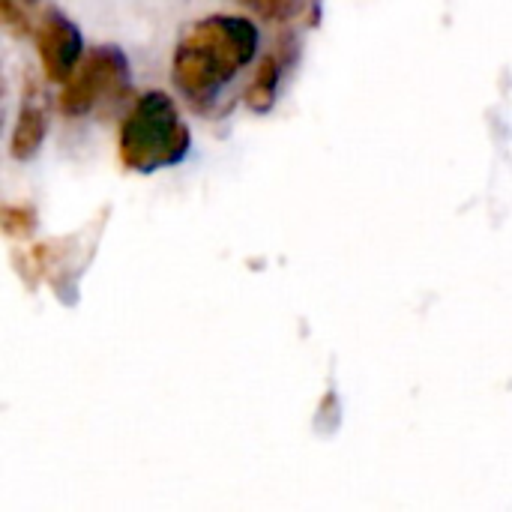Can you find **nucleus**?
Returning <instances> with one entry per match:
<instances>
[{
	"label": "nucleus",
	"mask_w": 512,
	"mask_h": 512,
	"mask_svg": "<svg viewBox=\"0 0 512 512\" xmlns=\"http://www.w3.org/2000/svg\"><path fill=\"white\" fill-rule=\"evenodd\" d=\"M258 27L243 15H207L189 24L174 48L171 78L183 99L207 108L252 63Z\"/></svg>",
	"instance_id": "nucleus-1"
},
{
	"label": "nucleus",
	"mask_w": 512,
	"mask_h": 512,
	"mask_svg": "<svg viewBox=\"0 0 512 512\" xmlns=\"http://www.w3.org/2000/svg\"><path fill=\"white\" fill-rule=\"evenodd\" d=\"M189 147H192L189 126L183 123L174 99L162 90L144 93L120 123L117 153L129 171L153 174L180 165Z\"/></svg>",
	"instance_id": "nucleus-2"
},
{
	"label": "nucleus",
	"mask_w": 512,
	"mask_h": 512,
	"mask_svg": "<svg viewBox=\"0 0 512 512\" xmlns=\"http://www.w3.org/2000/svg\"><path fill=\"white\" fill-rule=\"evenodd\" d=\"M126 90H129L126 54L114 45H99L78 63L69 81H63L57 102L66 117H84L96 105L126 96Z\"/></svg>",
	"instance_id": "nucleus-3"
},
{
	"label": "nucleus",
	"mask_w": 512,
	"mask_h": 512,
	"mask_svg": "<svg viewBox=\"0 0 512 512\" xmlns=\"http://www.w3.org/2000/svg\"><path fill=\"white\" fill-rule=\"evenodd\" d=\"M36 51H39V63H42V75L54 84L69 81V75L78 69L81 63V30L75 21H69L60 9H48L39 24H36Z\"/></svg>",
	"instance_id": "nucleus-4"
},
{
	"label": "nucleus",
	"mask_w": 512,
	"mask_h": 512,
	"mask_svg": "<svg viewBox=\"0 0 512 512\" xmlns=\"http://www.w3.org/2000/svg\"><path fill=\"white\" fill-rule=\"evenodd\" d=\"M45 132H48L45 102H42L39 90L30 84L27 93H24V99H21V108H18V117H15V129H12V138H9L12 159H18V162L30 159L42 147Z\"/></svg>",
	"instance_id": "nucleus-5"
},
{
	"label": "nucleus",
	"mask_w": 512,
	"mask_h": 512,
	"mask_svg": "<svg viewBox=\"0 0 512 512\" xmlns=\"http://www.w3.org/2000/svg\"><path fill=\"white\" fill-rule=\"evenodd\" d=\"M279 78H282V54L279 51H273V54H267L264 60H261V66H258V72H255V78H252V84L246 87V105L252 108V111H270L273 108V102H276V93H279Z\"/></svg>",
	"instance_id": "nucleus-6"
},
{
	"label": "nucleus",
	"mask_w": 512,
	"mask_h": 512,
	"mask_svg": "<svg viewBox=\"0 0 512 512\" xmlns=\"http://www.w3.org/2000/svg\"><path fill=\"white\" fill-rule=\"evenodd\" d=\"M36 228V213L30 207H15V204H6L3 207V231L9 237H30Z\"/></svg>",
	"instance_id": "nucleus-7"
},
{
	"label": "nucleus",
	"mask_w": 512,
	"mask_h": 512,
	"mask_svg": "<svg viewBox=\"0 0 512 512\" xmlns=\"http://www.w3.org/2000/svg\"><path fill=\"white\" fill-rule=\"evenodd\" d=\"M240 3L255 9L258 15H264L267 21H288L303 6V0H240Z\"/></svg>",
	"instance_id": "nucleus-8"
},
{
	"label": "nucleus",
	"mask_w": 512,
	"mask_h": 512,
	"mask_svg": "<svg viewBox=\"0 0 512 512\" xmlns=\"http://www.w3.org/2000/svg\"><path fill=\"white\" fill-rule=\"evenodd\" d=\"M27 6L15 3V0H0V21L3 27L12 33V36H24L30 30V21H27Z\"/></svg>",
	"instance_id": "nucleus-9"
},
{
	"label": "nucleus",
	"mask_w": 512,
	"mask_h": 512,
	"mask_svg": "<svg viewBox=\"0 0 512 512\" xmlns=\"http://www.w3.org/2000/svg\"><path fill=\"white\" fill-rule=\"evenodd\" d=\"M15 3H21V6H33L36 0H15Z\"/></svg>",
	"instance_id": "nucleus-10"
}]
</instances>
